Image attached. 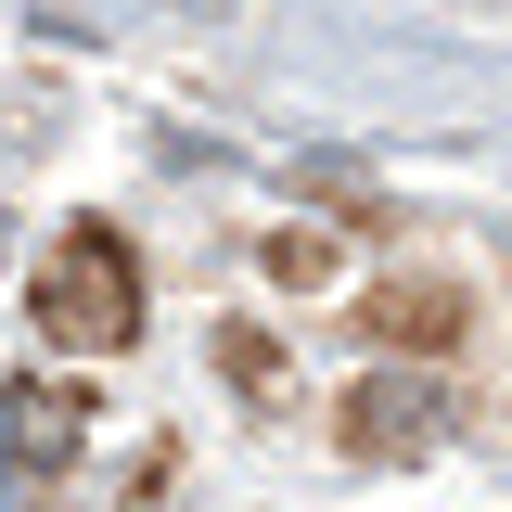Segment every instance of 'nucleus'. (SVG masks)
Here are the masks:
<instances>
[{"label": "nucleus", "mask_w": 512, "mask_h": 512, "mask_svg": "<svg viewBox=\"0 0 512 512\" xmlns=\"http://www.w3.org/2000/svg\"><path fill=\"white\" fill-rule=\"evenodd\" d=\"M448 320H461L448 282H397V295H372V333H397V346H448Z\"/></svg>", "instance_id": "nucleus-4"}, {"label": "nucleus", "mask_w": 512, "mask_h": 512, "mask_svg": "<svg viewBox=\"0 0 512 512\" xmlns=\"http://www.w3.org/2000/svg\"><path fill=\"white\" fill-rule=\"evenodd\" d=\"M436 436H448V384L436 372H372L346 397V448L359 461H423Z\"/></svg>", "instance_id": "nucleus-2"}, {"label": "nucleus", "mask_w": 512, "mask_h": 512, "mask_svg": "<svg viewBox=\"0 0 512 512\" xmlns=\"http://www.w3.org/2000/svg\"><path fill=\"white\" fill-rule=\"evenodd\" d=\"M26 320H39V346H64V359H116L128 333H141V256H128L103 218H77V231L39 256Z\"/></svg>", "instance_id": "nucleus-1"}, {"label": "nucleus", "mask_w": 512, "mask_h": 512, "mask_svg": "<svg viewBox=\"0 0 512 512\" xmlns=\"http://www.w3.org/2000/svg\"><path fill=\"white\" fill-rule=\"evenodd\" d=\"M320 269H333V244H320V231H295V244H269V282H320Z\"/></svg>", "instance_id": "nucleus-5"}, {"label": "nucleus", "mask_w": 512, "mask_h": 512, "mask_svg": "<svg viewBox=\"0 0 512 512\" xmlns=\"http://www.w3.org/2000/svg\"><path fill=\"white\" fill-rule=\"evenodd\" d=\"M77 436H90L77 384H52V372L0 384V461H13V474H52V461H77Z\"/></svg>", "instance_id": "nucleus-3"}]
</instances>
